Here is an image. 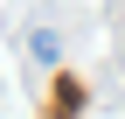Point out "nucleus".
I'll return each mask as SVG.
<instances>
[{
  "label": "nucleus",
  "mask_w": 125,
  "mask_h": 119,
  "mask_svg": "<svg viewBox=\"0 0 125 119\" xmlns=\"http://www.w3.org/2000/svg\"><path fill=\"white\" fill-rule=\"evenodd\" d=\"M28 49H35V63H56V56H62V42L49 35V28H35V35H28Z\"/></svg>",
  "instance_id": "nucleus-1"
}]
</instances>
